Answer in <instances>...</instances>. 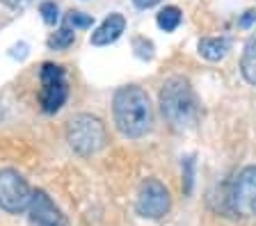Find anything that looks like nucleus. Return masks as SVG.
Listing matches in <instances>:
<instances>
[{
  "label": "nucleus",
  "mask_w": 256,
  "mask_h": 226,
  "mask_svg": "<svg viewBox=\"0 0 256 226\" xmlns=\"http://www.w3.org/2000/svg\"><path fill=\"white\" fill-rule=\"evenodd\" d=\"M256 21V9H250V11H245V16L240 18V27H250L252 23Z\"/></svg>",
  "instance_id": "a211bd4d"
},
{
  "label": "nucleus",
  "mask_w": 256,
  "mask_h": 226,
  "mask_svg": "<svg viewBox=\"0 0 256 226\" xmlns=\"http://www.w3.org/2000/svg\"><path fill=\"white\" fill-rule=\"evenodd\" d=\"M66 142L69 146L82 158H90L106 149L108 144V130L98 117L94 114H76L66 124Z\"/></svg>",
  "instance_id": "7ed1b4c3"
},
{
  "label": "nucleus",
  "mask_w": 256,
  "mask_h": 226,
  "mask_svg": "<svg viewBox=\"0 0 256 226\" xmlns=\"http://www.w3.org/2000/svg\"><path fill=\"white\" fill-rule=\"evenodd\" d=\"M240 71H242V78L256 87V32H252V37L245 41L242 57H240Z\"/></svg>",
  "instance_id": "9b49d317"
},
{
  "label": "nucleus",
  "mask_w": 256,
  "mask_h": 226,
  "mask_svg": "<svg viewBox=\"0 0 256 226\" xmlns=\"http://www.w3.org/2000/svg\"><path fill=\"white\" fill-rule=\"evenodd\" d=\"M224 213L234 217H256V165L242 167L224 192Z\"/></svg>",
  "instance_id": "20e7f679"
},
{
  "label": "nucleus",
  "mask_w": 256,
  "mask_h": 226,
  "mask_svg": "<svg viewBox=\"0 0 256 226\" xmlns=\"http://www.w3.org/2000/svg\"><path fill=\"white\" fill-rule=\"evenodd\" d=\"M39 80H42V89H39V105L46 114H55L69 96V85H66V71L64 66L53 64V62H44L39 69Z\"/></svg>",
  "instance_id": "39448f33"
},
{
  "label": "nucleus",
  "mask_w": 256,
  "mask_h": 226,
  "mask_svg": "<svg viewBox=\"0 0 256 226\" xmlns=\"http://www.w3.org/2000/svg\"><path fill=\"white\" fill-rule=\"evenodd\" d=\"M158 27L160 30H165V32H174L176 27L181 25V21H183V14H181V9L176 5H167V7H162V9L158 11Z\"/></svg>",
  "instance_id": "f8f14e48"
},
{
  "label": "nucleus",
  "mask_w": 256,
  "mask_h": 226,
  "mask_svg": "<svg viewBox=\"0 0 256 226\" xmlns=\"http://www.w3.org/2000/svg\"><path fill=\"white\" fill-rule=\"evenodd\" d=\"M76 39V32L71 30L69 25H62L58 30V32H53L50 37H48V48H53V50H64V48H69L71 43H74Z\"/></svg>",
  "instance_id": "ddd939ff"
},
{
  "label": "nucleus",
  "mask_w": 256,
  "mask_h": 226,
  "mask_svg": "<svg viewBox=\"0 0 256 226\" xmlns=\"http://www.w3.org/2000/svg\"><path fill=\"white\" fill-rule=\"evenodd\" d=\"M192 183H194V158L188 156L183 158V192H192Z\"/></svg>",
  "instance_id": "dca6fc26"
},
{
  "label": "nucleus",
  "mask_w": 256,
  "mask_h": 226,
  "mask_svg": "<svg viewBox=\"0 0 256 226\" xmlns=\"http://www.w3.org/2000/svg\"><path fill=\"white\" fill-rule=\"evenodd\" d=\"M124 30H126V18H124L122 14H110V16L92 32L90 41L94 43V46H108V43L117 41Z\"/></svg>",
  "instance_id": "1a4fd4ad"
},
{
  "label": "nucleus",
  "mask_w": 256,
  "mask_h": 226,
  "mask_svg": "<svg viewBox=\"0 0 256 226\" xmlns=\"http://www.w3.org/2000/svg\"><path fill=\"white\" fill-rule=\"evenodd\" d=\"M30 220L37 226H69L66 215L55 206V201L44 190H34L30 199Z\"/></svg>",
  "instance_id": "6e6552de"
},
{
  "label": "nucleus",
  "mask_w": 256,
  "mask_h": 226,
  "mask_svg": "<svg viewBox=\"0 0 256 226\" xmlns=\"http://www.w3.org/2000/svg\"><path fill=\"white\" fill-rule=\"evenodd\" d=\"M133 48H135V55H138L140 59H151V57H154V43H151L146 37H138V39H135Z\"/></svg>",
  "instance_id": "f3484780"
},
{
  "label": "nucleus",
  "mask_w": 256,
  "mask_h": 226,
  "mask_svg": "<svg viewBox=\"0 0 256 226\" xmlns=\"http://www.w3.org/2000/svg\"><path fill=\"white\" fill-rule=\"evenodd\" d=\"M32 190L16 169H0V208L18 215L30 206Z\"/></svg>",
  "instance_id": "423d86ee"
},
{
  "label": "nucleus",
  "mask_w": 256,
  "mask_h": 226,
  "mask_svg": "<svg viewBox=\"0 0 256 226\" xmlns=\"http://www.w3.org/2000/svg\"><path fill=\"white\" fill-rule=\"evenodd\" d=\"M160 110H162L167 124L178 133L192 130L199 124L202 108H199V98L188 78L183 75L167 78L160 89Z\"/></svg>",
  "instance_id": "f257e3e1"
},
{
  "label": "nucleus",
  "mask_w": 256,
  "mask_h": 226,
  "mask_svg": "<svg viewBox=\"0 0 256 226\" xmlns=\"http://www.w3.org/2000/svg\"><path fill=\"white\" fill-rule=\"evenodd\" d=\"M64 25H69L71 30H76V27H92L94 25V18H92V14L71 9V11H66V16H64Z\"/></svg>",
  "instance_id": "4468645a"
},
{
  "label": "nucleus",
  "mask_w": 256,
  "mask_h": 226,
  "mask_svg": "<svg viewBox=\"0 0 256 226\" xmlns=\"http://www.w3.org/2000/svg\"><path fill=\"white\" fill-rule=\"evenodd\" d=\"M2 5H7V7H12V9H18V7H23V5H28L30 0H0Z\"/></svg>",
  "instance_id": "6ab92c4d"
},
{
  "label": "nucleus",
  "mask_w": 256,
  "mask_h": 226,
  "mask_svg": "<svg viewBox=\"0 0 256 226\" xmlns=\"http://www.w3.org/2000/svg\"><path fill=\"white\" fill-rule=\"evenodd\" d=\"M39 14H42V18H44L46 25H55V23L60 21V9H58V5H55L53 0L42 2V5H39Z\"/></svg>",
  "instance_id": "2eb2a0df"
},
{
  "label": "nucleus",
  "mask_w": 256,
  "mask_h": 226,
  "mask_svg": "<svg viewBox=\"0 0 256 226\" xmlns=\"http://www.w3.org/2000/svg\"><path fill=\"white\" fill-rule=\"evenodd\" d=\"M112 117L117 130L126 137H142L151 130L154 110H151L149 94L138 85L119 87L112 98Z\"/></svg>",
  "instance_id": "f03ea898"
},
{
  "label": "nucleus",
  "mask_w": 256,
  "mask_h": 226,
  "mask_svg": "<svg viewBox=\"0 0 256 226\" xmlns=\"http://www.w3.org/2000/svg\"><path fill=\"white\" fill-rule=\"evenodd\" d=\"M170 190L160 183L158 178H146L142 181L138 190V201H135V208L142 217L146 220H160L170 213Z\"/></svg>",
  "instance_id": "0eeeda50"
},
{
  "label": "nucleus",
  "mask_w": 256,
  "mask_h": 226,
  "mask_svg": "<svg viewBox=\"0 0 256 226\" xmlns=\"http://www.w3.org/2000/svg\"><path fill=\"white\" fill-rule=\"evenodd\" d=\"M231 43L226 37H204L199 39V53L210 62H220L222 57H226Z\"/></svg>",
  "instance_id": "9d476101"
},
{
  "label": "nucleus",
  "mask_w": 256,
  "mask_h": 226,
  "mask_svg": "<svg viewBox=\"0 0 256 226\" xmlns=\"http://www.w3.org/2000/svg\"><path fill=\"white\" fill-rule=\"evenodd\" d=\"M133 2H135V7H140V9H149V7L158 5L160 0H133Z\"/></svg>",
  "instance_id": "aec40b11"
}]
</instances>
